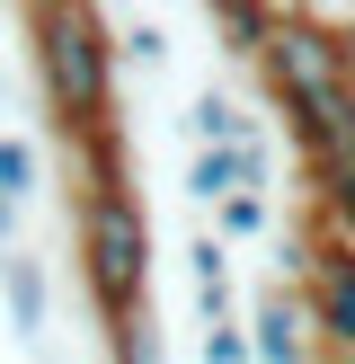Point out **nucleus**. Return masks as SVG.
I'll return each instance as SVG.
<instances>
[{"label":"nucleus","instance_id":"nucleus-1","mask_svg":"<svg viewBox=\"0 0 355 364\" xmlns=\"http://www.w3.org/2000/svg\"><path fill=\"white\" fill-rule=\"evenodd\" d=\"M258 71L275 89V107L293 116V134L311 142V160L329 142L355 134V80H346V36L311 9H266V36H258Z\"/></svg>","mask_w":355,"mask_h":364},{"label":"nucleus","instance_id":"nucleus-2","mask_svg":"<svg viewBox=\"0 0 355 364\" xmlns=\"http://www.w3.org/2000/svg\"><path fill=\"white\" fill-rule=\"evenodd\" d=\"M27 63L45 89L53 124L71 142L106 134V107H116V27L89 0H36L27 9Z\"/></svg>","mask_w":355,"mask_h":364},{"label":"nucleus","instance_id":"nucleus-3","mask_svg":"<svg viewBox=\"0 0 355 364\" xmlns=\"http://www.w3.org/2000/svg\"><path fill=\"white\" fill-rule=\"evenodd\" d=\"M80 267H89V294H98L106 320L142 311V284H151V223L124 187L80 196Z\"/></svg>","mask_w":355,"mask_h":364},{"label":"nucleus","instance_id":"nucleus-4","mask_svg":"<svg viewBox=\"0 0 355 364\" xmlns=\"http://www.w3.org/2000/svg\"><path fill=\"white\" fill-rule=\"evenodd\" d=\"M302 284H311V329H329V347L355 364V240H311V267H302Z\"/></svg>","mask_w":355,"mask_h":364},{"label":"nucleus","instance_id":"nucleus-5","mask_svg":"<svg viewBox=\"0 0 355 364\" xmlns=\"http://www.w3.org/2000/svg\"><path fill=\"white\" fill-rule=\"evenodd\" d=\"M187 205H231V196H266V134L240 142V151H187L178 169Z\"/></svg>","mask_w":355,"mask_h":364},{"label":"nucleus","instance_id":"nucleus-6","mask_svg":"<svg viewBox=\"0 0 355 364\" xmlns=\"http://www.w3.org/2000/svg\"><path fill=\"white\" fill-rule=\"evenodd\" d=\"M248 355L258 364H320V338H311V302L302 294H258V311H248Z\"/></svg>","mask_w":355,"mask_h":364},{"label":"nucleus","instance_id":"nucleus-7","mask_svg":"<svg viewBox=\"0 0 355 364\" xmlns=\"http://www.w3.org/2000/svg\"><path fill=\"white\" fill-rule=\"evenodd\" d=\"M0 294H9L18 347H36V338H45V320H53V276H45V258H36V249H9V258H0Z\"/></svg>","mask_w":355,"mask_h":364},{"label":"nucleus","instance_id":"nucleus-8","mask_svg":"<svg viewBox=\"0 0 355 364\" xmlns=\"http://www.w3.org/2000/svg\"><path fill=\"white\" fill-rule=\"evenodd\" d=\"M240 142H258V116H248L231 89H195V107H187V151H240Z\"/></svg>","mask_w":355,"mask_h":364},{"label":"nucleus","instance_id":"nucleus-9","mask_svg":"<svg viewBox=\"0 0 355 364\" xmlns=\"http://www.w3.org/2000/svg\"><path fill=\"white\" fill-rule=\"evenodd\" d=\"M311 187H320V205L337 213V231L355 240V134H346V142H329V151L311 160Z\"/></svg>","mask_w":355,"mask_h":364},{"label":"nucleus","instance_id":"nucleus-10","mask_svg":"<svg viewBox=\"0 0 355 364\" xmlns=\"http://www.w3.org/2000/svg\"><path fill=\"white\" fill-rule=\"evenodd\" d=\"M36 187H45V151L27 134H0V205H36Z\"/></svg>","mask_w":355,"mask_h":364},{"label":"nucleus","instance_id":"nucleus-11","mask_svg":"<svg viewBox=\"0 0 355 364\" xmlns=\"http://www.w3.org/2000/svg\"><path fill=\"white\" fill-rule=\"evenodd\" d=\"M275 231V205L266 196H231V205H213V240L222 249H248V240H266Z\"/></svg>","mask_w":355,"mask_h":364},{"label":"nucleus","instance_id":"nucleus-12","mask_svg":"<svg viewBox=\"0 0 355 364\" xmlns=\"http://www.w3.org/2000/svg\"><path fill=\"white\" fill-rule=\"evenodd\" d=\"M116 364H169V338H160L151 311H124L116 320Z\"/></svg>","mask_w":355,"mask_h":364},{"label":"nucleus","instance_id":"nucleus-13","mask_svg":"<svg viewBox=\"0 0 355 364\" xmlns=\"http://www.w3.org/2000/svg\"><path fill=\"white\" fill-rule=\"evenodd\" d=\"M213 27L231 36V53H258V36H266V9H248V0H222V9H213Z\"/></svg>","mask_w":355,"mask_h":364},{"label":"nucleus","instance_id":"nucleus-14","mask_svg":"<svg viewBox=\"0 0 355 364\" xmlns=\"http://www.w3.org/2000/svg\"><path fill=\"white\" fill-rule=\"evenodd\" d=\"M222 258H231V249L213 240V231H195V240H187V267H195V294H213V284H231V267H222Z\"/></svg>","mask_w":355,"mask_h":364},{"label":"nucleus","instance_id":"nucleus-15","mask_svg":"<svg viewBox=\"0 0 355 364\" xmlns=\"http://www.w3.org/2000/svg\"><path fill=\"white\" fill-rule=\"evenodd\" d=\"M160 27H124V45H116V63H133V71H160Z\"/></svg>","mask_w":355,"mask_h":364},{"label":"nucleus","instance_id":"nucleus-16","mask_svg":"<svg viewBox=\"0 0 355 364\" xmlns=\"http://www.w3.org/2000/svg\"><path fill=\"white\" fill-rule=\"evenodd\" d=\"M204 364H258L248 355V329L231 320V329H204Z\"/></svg>","mask_w":355,"mask_h":364},{"label":"nucleus","instance_id":"nucleus-17","mask_svg":"<svg viewBox=\"0 0 355 364\" xmlns=\"http://www.w3.org/2000/svg\"><path fill=\"white\" fill-rule=\"evenodd\" d=\"M18 249V205H0V258Z\"/></svg>","mask_w":355,"mask_h":364}]
</instances>
